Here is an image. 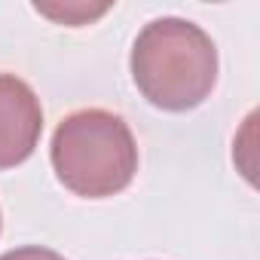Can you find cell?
<instances>
[{
    "label": "cell",
    "instance_id": "5",
    "mask_svg": "<svg viewBox=\"0 0 260 260\" xmlns=\"http://www.w3.org/2000/svg\"><path fill=\"white\" fill-rule=\"evenodd\" d=\"M0 226H4V217H0Z\"/></svg>",
    "mask_w": 260,
    "mask_h": 260
},
{
    "label": "cell",
    "instance_id": "3",
    "mask_svg": "<svg viewBox=\"0 0 260 260\" xmlns=\"http://www.w3.org/2000/svg\"><path fill=\"white\" fill-rule=\"evenodd\" d=\"M43 107L16 74H0V172L22 166L40 144Z\"/></svg>",
    "mask_w": 260,
    "mask_h": 260
},
{
    "label": "cell",
    "instance_id": "1",
    "mask_svg": "<svg viewBox=\"0 0 260 260\" xmlns=\"http://www.w3.org/2000/svg\"><path fill=\"white\" fill-rule=\"evenodd\" d=\"M132 80L153 107L172 113L193 110L217 83L214 40L187 19H153L135 37Z\"/></svg>",
    "mask_w": 260,
    "mask_h": 260
},
{
    "label": "cell",
    "instance_id": "2",
    "mask_svg": "<svg viewBox=\"0 0 260 260\" xmlns=\"http://www.w3.org/2000/svg\"><path fill=\"white\" fill-rule=\"evenodd\" d=\"M52 169L74 196H116L138 172L135 135L119 113L101 107L74 110L52 135Z\"/></svg>",
    "mask_w": 260,
    "mask_h": 260
},
{
    "label": "cell",
    "instance_id": "4",
    "mask_svg": "<svg viewBox=\"0 0 260 260\" xmlns=\"http://www.w3.org/2000/svg\"><path fill=\"white\" fill-rule=\"evenodd\" d=\"M0 260H64V257L52 248H43V245H25V248L0 254Z\"/></svg>",
    "mask_w": 260,
    "mask_h": 260
}]
</instances>
